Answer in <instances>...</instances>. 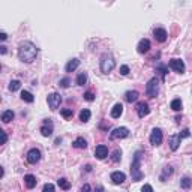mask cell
Segmentation results:
<instances>
[{
	"label": "cell",
	"instance_id": "cell-27",
	"mask_svg": "<svg viewBox=\"0 0 192 192\" xmlns=\"http://www.w3.org/2000/svg\"><path fill=\"white\" fill-rule=\"evenodd\" d=\"M57 185L60 186V189H65V191H68V189L71 188V183L68 182L66 179H59V180H57Z\"/></svg>",
	"mask_w": 192,
	"mask_h": 192
},
{
	"label": "cell",
	"instance_id": "cell-12",
	"mask_svg": "<svg viewBox=\"0 0 192 192\" xmlns=\"http://www.w3.org/2000/svg\"><path fill=\"white\" fill-rule=\"evenodd\" d=\"M180 141H182V137H180V134L171 135V137L168 138L170 149H171V150H177V149H179V146H180Z\"/></svg>",
	"mask_w": 192,
	"mask_h": 192
},
{
	"label": "cell",
	"instance_id": "cell-24",
	"mask_svg": "<svg viewBox=\"0 0 192 192\" xmlns=\"http://www.w3.org/2000/svg\"><path fill=\"white\" fill-rule=\"evenodd\" d=\"M21 99L23 101H26V102H29V104H32L35 101V98H33V95L30 92H27V90H23L21 92Z\"/></svg>",
	"mask_w": 192,
	"mask_h": 192
},
{
	"label": "cell",
	"instance_id": "cell-35",
	"mask_svg": "<svg viewBox=\"0 0 192 192\" xmlns=\"http://www.w3.org/2000/svg\"><path fill=\"white\" fill-rule=\"evenodd\" d=\"M53 192L54 191V185H51V183H47V185H44V192Z\"/></svg>",
	"mask_w": 192,
	"mask_h": 192
},
{
	"label": "cell",
	"instance_id": "cell-32",
	"mask_svg": "<svg viewBox=\"0 0 192 192\" xmlns=\"http://www.w3.org/2000/svg\"><path fill=\"white\" fill-rule=\"evenodd\" d=\"M69 84H71V80H69V78H62V80L59 81V86H60V87H63V89H68V87H69Z\"/></svg>",
	"mask_w": 192,
	"mask_h": 192
},
{
	"label": "cell",
	"instance_id": "cell-20",
	"mask_svg": "<svg viewBox=\"0 0 192 192\" xmlns=\"http://www.w3.org/2000/svg\"><path fill=\"white\" fill-rule=\"evenodd\" d=\"M14 111L12 110H6V111H3V114H2V122L3 123H9L12 119H14Z\"/></svg>",
	"mask_w": 192,
	"mask_h": 192
},
{
	"label": "cell",
	"instance_id": "cell-33",
	"mask_svg": "<svg viewBox=\"0 0 192 192\" xmlns=\"http://www.w3.org/2000/svg\"><path fill=\"white\" fill-rule=\"evenodd\" d=\"M120 158H122V152L120 150H114V153H113V162H119L120 161Z\"/></svg>",
	"mask_w": 192,
	"mask_h": 192
},
{
	"label": "cell",
	"instance_id": "cell-21",
	"mask_svg": "<svg viewBox=\"0 0 192 192\" xmlns=\"http://www.w3.org/2000/svg\"><path fill=\"white\" fill-rule=\"evenodd\" d=\"M138 92L137 90H129V92H126V95H125V99L128 101V102H135V101L138 99Z\"/></svg>",
	"mask_w": 192,
	"mask_h": 192
},
{
	"label": "cell",
	"instance_id": "cell-23",
	"mask_svg": "<svg viewBox=\"0 0 192 192\" xmlns=\"http://www.w3.org/2000/svg\"><path fill=\"white\" fill-rule=\"evenodd\" d=\"M90 116H92V113H90V110H87V108H84L80 111V120L81 122H89V119H90Z\"/></svg>",
	"mask_w": 192,
	"mask_h": 192
},
{
	"label": "cell",
	"instance_id": "cell-9",
	"mask_svg": "<svg viewBox=\"0 0 192 192\" xmlns=\"http://www.w3.org/2000/svg\"><path fill=\"white\" fill-rule=\"evenodd\" d=\"M150 113V108H149V104L147 102H138L137 104V114L138 117H146L147 114Z\"/></svg>",
	"mask_w": 192,
	"mask_h": 192
},
{
	"label": "cell",
	"instance_id": "cell-22",
	"mask_svg": "<svg viewBox=\"0 0 192 192\" xmlns=\"http://www.w3.org/2000/svg\"><path fill=\"white\" fill-rule=\"evenodd\" d=\"M72 146H74L75 149H86V147H87V141L84 140L83 137H78L75 141L72 143Z\"/></svg>",
	"mask_w": 192,
	"mask_h": 192
},
{
	"label": "cell",
	"instance_id": "cell-5",
	"mask_svg": "<svg viewBox=\"0 0 192 192\" xmlns=\"http://www.w3.org/2000/svg\"><path fill=\"white\" fill-rule=\"evenodd\" d=\"M129 135V129L122 126V128H116L111 134H110V138L111 140H119V138H126Z\"/></svg>",
	"mask_w": 192,
	"mask_h": 192
},
{
	"label": "cell",
	"instance_id": "cell-1",
	"mask_svg": "<svg viewBox=\"0 0 192 192\" xmlns=\"http://www.w3.org/2000/svg\"><path fill=\"white\" fill-rule=\"evenodd\" d=\"M18 57H20L21 62H24V63L35 62L36 57H38V48H36V45L29 41L21 42L20 47H18Z\"/></svg>",
	"mask_w": 192,
	"mask_h": 192
},
{
	"label": "cell",
	"instance_id": "cell-25",
	"mask_svg": "<svg viewBox=\"0 0 192 192\" xmlns=\"http://www.w3.org/2000/svg\"><path fill=\"white\" fill-rule=\"evenodd\" d=\"M170 107H171V110H174V111H180L182 110V101L179 99H173L171 101V104H170Z\"/></svg>",
	"mask_w": 192,
	"mask_h": 192
},
{
	"label": "cell",
	"instance_id": "cell-8",
	"mask_svg": "<svg viewBox=\"0 0 192 192\" xmlns=\"http://www.w3.org/2000/svg\"><path fill=\"white\" fill-rule=\"evenodd\" d=\"M170 68L174 69L176 72H179V74H183L185 72V63H183V60H180V59L170 60Z\"/></svg>",
	"mask_w": 192,
	"mask_h": 192
},
{
	"label": "cell",
	"instance_id": "cell-2",
	"mask_svg": "<svg viewBox=\"0 0 192 192\" xmlns=\"http://www.w3.org/2000/svg\"><path fill=\"white\" fill-rule=\"evenodd\" d=\"M140 161H141V152H137L134 155V161H132V165H131V176H132V180L134 182H140L144 174L140 170Z\"/></svg>",
	"mask_w": 192,
	"mask_h": 192
},
{
	"label": "cell",
	"instance_id": "cell-34",
	"mask_svg": "<svg viewBox=\"0 0 192 192\" xmlns=\"http://www.w3.org/2000/svg\"><path fill=\"white\" fill-rule=\"evenodd\" d=\"M83 96H84V99H86V101H89V102H92V101L95 99V95H93L92 92H86V93L83 95Z\"/></svg>",
	"mask_w": 192,
	"mask_h": 192
},
{
	"label": "cell",
	"instance_id": "cell-38",
	"mask_svg": "<svg viewBox=\"0 0 192 192\" xmlns=\"http://www.w3.org/2000/svg\"><path fill=\"white\" fill-rule=\"evenodd\" d=\"M180 137H182V138H186V137H189V129H183V131L180 132Z\"/></svg>",
	"mask_w": 192,
	"mask_h": 192
},
{
	"label": "cell",
	"instance_id": "cell-42",
	"mask_svg": "<svg viewBox=\"0 0 192 192\" xmlns=\"http://www.w3.org/2000/svg\"><path fill=\"white\" fill-rule=\"evenodd\" d=\"M0 53H2V54H5V53H6V47H5V45H2V47H0Z\"/></svg>",
	"mask_w": 192,
	"mask_h": 192
},
{
	"label": "cell",
	"instance_id": "cell-26",
	"mask_svg": "<svg viewBox=\"0 0 192 192\" xmlns=\"http://www.w3.org/2000/svg\"><path fill=\"white\" fill-rule=\"evenodd\" d=\"M167 71H168V68L165 66V65H158V66H156V72H158L159 75H161V78H162V80L165 78V74H167Z\"/></svg>",
	"mask_w": 192,
	"mask_h": 192
},
{
	"label": "cell",
	"instance_id": "cell-28",
	"mask_svg": "<svg viewBox=\"0 0 192 192\" xmlns=\"http://www.w3.org/2000/svg\"><path fill=\"white\" fill-rule=\"evenodd\" d=\"M180 186H182L183 189L191 188V186H192V179H189V177H183V179L180 180Z\"/></svg>",
	"mask_w": 192,
	"mask_h": 192
},
{
	"label": "cell",
	"instance_id": "cell-29",
	"mask_svg": "<svg viewBox=\"0 0 192 192\" xmlns=\"http://www.w3.org/2000/svg\"><path fill=\"white\" fill-rule=\"evenodd\" d=\"M20 87H21V83H20L18 80H14V81L9 83V90H11V92H17Z\"/></svg>",
	"mask_w": 192,
	"mask_h": 192
},
{
	"label": "cell",
	"instance_id": "cell-40",
	"mask_svg": "<svg viewBox=\"0 0 192 192\" xmlns=\"http://www.w3.org/2000/svg\"><path fill=\"white\" fill-rule=\"evenodd\" d=\"M6 38H8V35L5 33V32H2V33H0V39H2V41H5Z\"/></svg>",
	"mask_w": 192,
	"mask_h": 192
},
{
	"label": "cell",
	"instance_id": "cell-36",
	"mask_svg": "<svg viewBox=\"0 0 192 192\" xmlns=\"http://www.w3.org/2000/svg\"><path fill=\"white\" fill-rule=\"evenodd\" d=\"M120 74H122V75H128V74H129V68L126 66V65H123V66L120 68Z\"/></svg>",
	"mask_w": 192,
	"mask_h": 192
},
{
	"label": "cell",
	"instance_id": "cell-17",
	"mask_svg": "<svg viewBox=\"0 0 192 192\" xmlns=\"http://www.w3.org/2000/svg\"><path fill=\"white\" fill-rule=\"evenodd\" d=\"M36 177L35 176H32V174H26L24 176V183H26V186L29 188V189H33L35 186H36Z\"/></svg>",
	"mask_w": 192,
	"mask_h": 192
},
{
	"label": "cell",
	"instance_id": "cell-18",
	"mask_svg": "<svg viewBox=\"0 0 192 192\" xmlns=\"http://www.w3.org/2000/svg\"><path fill=\"white\" fill-rule=\"evenodd\" d=\"M122 113H123V105L122 104H116L113 110H111V117L113 119H119V117L122 116Z\"/></svg>",
	"mask_w": 192,
	"mask_h": 192
},
{
	"label": "cell",
	"instance_id": "cell-13",
	"mask_svg": "<svg viewBox=\"0 0 192 192\" xmlns=\"http://www.w3.org/2000/svg\"><path fill=\"white\" fill-rule=\"evenodd\" d=\"M41 132L44 137H51L53 135V122H51L50 119L44 122V125L41 128Z\"/></svg>",
	"mask_w": 192,
	"mask_h": 192
},
{
	"label": "cell",
	"instance_id": "cell-41",
	"mask_svg": "<svg viewBox=\"0 0 192 192\" xmlns=\"http://www.w3.org/2000/svg\"><path fill=\"white\" fill-rule=\"evenodd\" d=\"M81 191H90V186L89 185H84L83 188H81Z\"/></svg>",
	"mask_w": 192,
	"mask_h": 192
},
{
	"label": "cell",
	"instance_id": "cell-30",
	"mask_svg": "<svg viewBox=\"0 0 192 192\" xmlns=\"http://www.w3.org/2000/svg\"><path fill=\"white\" fill-rule=\"evenodd\" d=\"M86 83H87V75H86L84 72L78 74V77H77V84H78V86H84Z\"/></svg>",
	"mask_w": 192,
	"mask_h": 192
},
{
	"label": "cell",
	"instance_id": "cell-39",
	"mask_svg": "<svg viewBox=\"0 0 192 192\" xmlns=\"http://www.w3.org/2000/svg\"><path fill=\"white\" fill-rule=\"evenodd\" d=\"M141 191H143V192H144V191H149V192H152V191H153V188H152L150 185H144V186H143V188H141Z\"/></svg>",
	"mask_w": 192,
	"mask_h": 192
},
{
	"label": "cell",
	"instance_id": "cell-7",
	"mask_svg": "<svg viewBox=\"0 0 192 192\" xmlns=\"http://www.w3.org/2000/svg\"><path fill=\"white\" fill-rule=\"evenodd\" d=\"M162 138H164V137H162V131H161L159 128H155L150 134V143L153 146H161Z\"/></svg>",
	"mask_w": 192,
	"mask_h": 192
},
{
	"label": "cell",
	"instance_id": "cell-16",
	"mask_svg": "<svg viewBox=\"0 0 192 192\" xmlns=\"http://www.w3.org/2000/svg\"><path fill=\"white\" fill-rule=\"evenodd\" d=\"M137 50L140 54H144V53H147V51L150 50V41L149 39H141L140 44H138V47H137Z\"/></svg>",
	"mask_w": 192,
	"mask_h": 192
},
{
	"label": "cell",
	"instance_id": "cell-19",
	"mask_svg": "<svg viewBox=\"0 0 192 192\" xmlns=\"http://www.w3.org/2000/svg\"><path fill=\"white\" fill-rule=\"evenodd\" d=\"M78 66H80V60H78V59H72V60H69V62H68L66 72H74Z\"/></svg>",
	"mask_w": 192,
	"mask_h": 192
},
{
	"label": "cell",
	"instance_id": "cell-15",
	"mask_svg": "<svg viewBox=\"0 0 192 192\" xmlns=\"http://www.w3.org/2000/svg\"><path fill=\"white\" fill-rule=\"evenodd\" d=\"M153 36L158 42H165L167 41V32L165 29H155L153 30Z\"/></svg>",
	"mask_w": 192,
	"mask_h": 192
},
{
	"label": "cell",
	"instance_id": "cell-11",
	"mask_svg": "<svg viewBox=\"0 0 192 192\" xmlns=\"http://www.w3.org/2000/svg\"><path fill=\"white\" fill-rule=\"evenodd\" d=\"M95 156H96L98 159H105L107 156H108V147L104 146V144L96 146V149H95Z\"/></svg>",
	"mask_w": 192,
	"mask_h": 192
},
{
	"label": "cell",
	"instance_id": "cell-10",
	"mask_svg": "<svg viewBox=\"0 0 192 192\" xmlns=\"http://www.w3.org/2000/svg\"><path fill=\"white\" fill-rule=\"evenodd\" d=\"M39 161H41V152L38 150V149L29 150V153H27V162L29 164H36Z\"/></svg>",
	"mask_w": 192,
	"mask_h": 192
},
{
	"label": "cell",
	"instance_id": "cell-4",
	"mask_svg": "<svg viewBox=\"0 0 192 192\" xmlns=\"http://www.w3.org/2000/svg\"><path fill=\"white\" fill-rule=\"evenodd\" d=\"M159 81L158 78L155 77V78H152L150 81L147 83V86H146V92H147V95L150 96V98H156V95H158V90H159Z\"/></svg>",
	"mask_w": 192,
	"mask_h": 192
},
{
	"label": "cell",
	"instance_id": "cell-6",
	"mask_svg": "<svg viewBox=\"0 0 192 192\" xmlns=\"http://www.w3.org/2000/svg\"><path fill=\"white\" fill-rule=\"evenodd\" d=\"M47 101H48V107L54 111V110L59 108V105H60V102H62V96H60L59 93H51V95H48Z\"/></svg>",
	"mask_w": 192,
	"mask_h": 192
},
{
	"label": "cell",
	"instance_id": "cell-37",
	"mask_svg": "<svg viewBox=\"0 0 192 192\" xmlns=\"http://www.w3.org/2000/svg\"><path fill=\"white\" fill-rule=\"evenodd\" d=\"M6 141H8V135H6V132H5V131H2V143H3V144H6Z\"/></svg>",
	"mask_w": 192,
	"mask_h": 192
},
{
	"label": "cell",
	"instance_id": "cell-31",
	"mask_svg": "<svg viewBox=\"0 0 192 192\" xmlns=\"http://www.w3.org/2000/svg\"><path fill=\"white\" fill-rule=\"evenodd\" d=\"M60 114L65 117V119H71V117L74 116V111H72V108H63L60 111Z\"/></svg>",
	"mask_w": 192,
	"mask_h": 192
},
{
	"label": "cell",
	"instance_id": "cell-3",
	"mask_svg": "<svg viewBox=\"0 0 192 192\" xmlns=\"http://www.w3.org/2000/svg\"><path fill=\"white\" fill-rule=\"evenodd\" d=\"M114 68H116V60L113 59L111 54H104V56L101 57V71H102L104 74L111 72Z\"/></svg>",
	"mask_w": 192,
	"mask_h": 192
},
{
	"label": "cell",
	"instance_id": "cell-14",
	"mask_svg": "<svg viewBox=\"0 0 192 192\" xmlns=\"http://www.w3.org/2000/svg\"><path fill=\"white\" fill-rule=\"evenodd\" d=\"M111 180H113L114 185H120L126 180V176L122 171H114V173H111Z\"/></svg>",
	"mask_w": 192,
	"mask_h": 192
}]
</instances>
